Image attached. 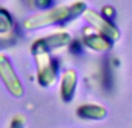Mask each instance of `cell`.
<instances>
[{
    "label": "cell",
    "mask_w": 132,
    "mask_h": 128,
    "mask_svg": "<svg viewBox=\"0 0 132 128\" xmlns=\"http://www.w3.org/2000/svg\"><path fill=\"white\" fill-rule=\"evenodd\" d=\"M73 8L72 7H58V8L44 12L42 14H37L24 21V27L27 29H36V28L45 27V26L59 22L70 16L71 11Z\"/></svg>",
    "instance_id": "6da1fadb"
},
{
    "label": "cell",
    "mask_w": 132,
    "mask_h": 128,
    "mask_svg": "<svg viewBox=\"0 0 132 128\" xmlns=\"http://www.w3.org/2000/svg\"><path fill=\"white\" fill-rule=\"evenodd\" d=\"M0 78L6 89L14 97H21L23 94V87L19 77L16 76L13 66L6 56L0 54Z\"/></svg>",
    "instance_id": "7a4b0ae2"
},
{
    "label": "cell",
    "mask_w": 132,
    "mask_h": 128,
    "mask_svg": "<svg viewBox=\"0 0 132 128\" xmlns=\"http://www.w3.org/2000/svg\"><path fill=\"white\" fill-rule=\"evenodd\" d=\"M37 61H38V66H39V72H38L39 83L43 85L52 84L56 79V71L53 69L50 57L46 55V53H44V50H39L37 51Z\"/></svg>",
    "instance_id": "3957f363"
},
{
    "label": "cell",
    "mask_w": 132,
    "mask_h": 128,
    "mask_svg": "<svg viewBox=\"0 0 132 128\" xmlns=\"http://www.w3.org/2000/svg\"><path fill=\"white\" fill-rule=\"evenodd\" d=\"M68 41V36L67 34H57L53 36L46 37V39L39 40V41L35 42L34 44V49L38 50H46L49 48H55V47H59L63 46L64 43Z\"/></svg>",
    "instance_id": "277c9868"
},
{
    "label": "cell",
    "mask_w": 132,
    "mask_h": 128,
    "mask_svg": "<svg viewBox=\"0 0 132 128\" xmlns=\"http://www.w3.org/2000/svg\"><path fill=\"white\" fill-rule=\"evenodd\" d=\"M75 86V75L72 71H67L63 77V84H62V93L63 97L67 100L73 94V90Z\"/></svg>",
    "instance_id": "5b68a950"
},
{
    "label": "cell",
    "mask_w": 132,
    "mask_h": 128,
    "mask_svg": "<svg viewBox=\"0 0 132 128\" xmlns=\"http://www.w3.org/2000/svg\"><path fill=\"white\" fill-rule=\"evenodd\" d=\"M13 27V20L7 11L0 8V34H6Z\"/></svg>",
    "instance_id": "8992f818"
},
{
    "label": "cell",
    "mask_w": 132,
    "mask_h": 128,
    "mask_svg": "<svg viewBox=\"0 0 132 128\" xmlns=\"http://www.w3.org/2000/svg\"><path fill=\"white\" fill-rule=\"evenodd\" d=\"M13 43V40L12 39H4V37H0V49L6 48V47L11 46Z\"/></svg>",
    "instance_id": "52a82bcc"
},
{
    "label": "cell",
    "mask_w": 132,
    "mask_h": 128,
    "mask_svg": "<svg viewBox=\"0 0 132 128\" xmlns=\"http://www.w3.org/2000/svg\"><path fill=\"white\" fill-rule=\"evenodd\" d=\"M36 5L37 6H39L41 8H45V7H48L49 5L51 4V0H36Z\"/></svg>",
    "instance_id": "ba28073f"
}]
</instances>
